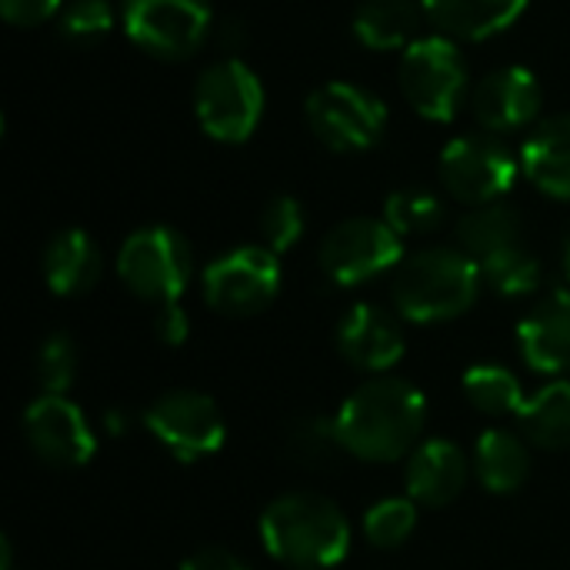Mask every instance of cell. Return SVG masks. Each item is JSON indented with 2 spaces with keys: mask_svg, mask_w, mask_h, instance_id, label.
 <instances>
[{
  "mask_svg": "<svg viewBox=\"0 0 570 570\" xmlns=\"http://www.w3.org/2000/svg\"><path fill=\"white\" fill-rule=\"evenodd\" d=\"M428 421L424 394L404 377H374L337 411V431L347 454L374 464L401 461L417 448Z\"/></svg>",
  "mask_w": 570,
  "mask_h": 570,
  "instance_id": "obj_1",
  "label": "cell"
},
{
  "mask_svg": "<svg viewBox=\"0 0 570 570\" xmlns=\"http://www.w3.org/2000/svg\"><path fill=\"white\" fill-rule=\"evenodd\" d=\"M267 554L294 570H327L351 551V524L341 508L321 494H284L261 514Z\"/></svg>",
  "mask_w": 570,
  "mask_h": 570,
  "instance_id": "obj_2",
  "label": "cell"
},
{
  "mask_svg": "<svg viewBox=\"0 0 570 570\" xmlns=\"http://www.w3.org/2000/svg\"><path fill=\"white\" fill-rule=\"evenodd\" d=\"M481 291V267L454 247H431L411 254L394 274V304L414 324L454 321L474 307Z\"/></svg>",
  "mask_w": 570,
  "mask_h": 570,
  "instance_id": "obj_3",
  "label": "cell"
},
{
  "mask_svg": "<svg viewBox=\"0 0 570 570\" xmlns=\"http://www.w3.org/2000/svg\"><path fill=\"white\" fill-rule=\"evenodd\" d=\"M397 83L404 100L428 120L448 124L471 97V70L458 43L444 33L414 40L401 53Z\"/></svg>",
  "mask_w": 570,
  "mask_h": 570,
  "instance_id": "obj_4",
  "label": "cell"
},
{
  "mask_svg": "<svg viewBox=\"0 0 570 570\" xmlns=\"http://www.w3.org/2000/svg\"><path fill=\"white\" fill-rule=\"evenodd\" d=\"M194 114L207 137L220 144H244L264 117L261 77L237 57L210 63L197 77Z\"/></svg>",
  "mask_w": 570,
  "mask_h": 570,
  "instance_id": "obj_5",
  "label": "cell"
},
{
  "mask_svg": "<svg viewBox=\"0 0 570 570\" xmlns=\"http://www.w3.org/2000/svg\"><path fill=\"white\" fill-rule=\"evenodd\" d=\"M304 114H307V127L314 130V137L337 154L367 150L387 130L384 100L371 94L367 87L347 83V80H331L311 90Z\"/></svg>",
  "mask_w": 570,
  "mask_h": 570,
  "instance_id": "obj_6",
  "label": "cell"
},
{
  "mask_svg": "<svg viewBox=\"0 0 570 570\" xmlns=\"http://www.w3.org/2000/svg\"><path fill=\"white\" fill-rule=\"evenodd\" d=\"M117 274L127 291H134L144 301L170 304L180 301V294L190 284L194 274V254L190 244L174 227H144L134 230L120 254H117Z\"/></svg>",
  "mask_w": 570,
  "mask_h": 570,
  "instance_id": "obj_7",
  "label": "cell"
},
{
  "mask_svg": "<svg viewBox=\"0 0 570 570\" xmlns=\"http://www.w3.org/2000/svg\"><path fill=\"white\" fill-rule=\"evenodd\" d=\"M120 20L127 37L164 60H184L214 33L210 0H124Z\"/></svg>",
  "mask_w": 570,
  "mask_h": 570,
  "instance_id": "obj_8",
  "label": "cell"
},
{
  "mask_svg": "<svg viewBox=\"0 0 570 570\" xmlns=\"http://www.w3.org/2000/svg\"><path fill=\"white\" fill-rule=\"evenodd\" d=\"M404 264L401 234L387 220L351 217L327 230L321 244V267L337 287L367 284Z\"/></svg>",
  "mask_w": 570,
  "mask_h": 570,
  "instance_id": "obj_9",
  "label": "cell"
},
{
  "mask_svg": "<svg viewBox=\"0 0 570 570\" xmlns=\"http://www.w3.org/2000/svg\"><path fill=\"white\" fill-rule=\"evenodd\" d=\"M144 428L180 464L204 461L220 451L227 438L224 414L214 397L200 391H167L144 411Z\"/></svg>",
  "mask_w": 570,
  "mask_h": 570,
  "instance_id": "obj_10",
  "label": "cell"
},
{
  "mask_svg": "<svg viewBox=\"0 0 570 570\" xmlns=\"http://www.w3.org/2000/svg\"><path fill=\"white\" fill-rule=\"evenodd\" d=\"M281 261L271 247H234L204 271V297L227 317H250L274 304Z\"/></svg>",
  "mask_w": 570,
  "mask_h": 570,
  "instance_id": "obj_11",
  "label": "cell"
},
{
  "mask_svg": "<svg viewBox=\"0 0 570 570\" xmlns=\"http://www.w3.org/2000/svg\"><path fill=\"white\" fill-rule=\"evenodd\" d=\"M441 180L461 204H498L518 180V160L494 137H454L441 150Z\"/></svg>",
  "mask_w": 570,
  "mask_h": 570,
  "instance_id": "obj_12",
  "label": "cell"
},
{
  "mask_svg": "<svg viewBox=\"0 0 570 570\" xmlns=\"http://www.w3.org/2000/svg\"><path fill=\"white\" fill-rule=\"evenodd\" d=\"M23 434L33 454L53 468H83L97 454L94 428L63 394L37 397L23 414Z\"/></svg>",
  "mask_w": 570,
  "mask_h": 570,
  "instance_id": "obj_13",
  "label": "cell"
},
{
  "mask_svg": "<svg viewBox=\"0 0 570 570\" xmlns=\"http://www.w3.org/2000/svg\"><path fill=\"white\" fill-rule=\"evenodd\" d=\"M541 83L534 70L528 67H501L491 70L474 90H471V110L478 124L491 134H511L528 127L541 114Z\"/></svg>",
  "mask_w": 570,
  "mask_h": 570,
  "instance_id": "obj_14",
  "label": "cell"
},
{
  "mask_svg": "<svg viewBox=\"0 0 570 570\" xmlns=\"http://www.w3.org/2000/svg\"><path fill=\"white\" fill-rule=\"evenodd\" d=\"M337 351L357 371L381 374L404 357V334L387 311L374 304H354L337 324Z\"/></svg>",
  "mask_w": 570,
  "mask_h": 570,
  "instance_id": "obj_15",
  "label": "cell"
},
{
  "mask_svg": "<svg viewBox=\"0 0 570 570\" xmlns=\"http://www.w3.org/2000/svg\"><path fill=\"white\" fill-rule=\"evenodd\" d=\"M518 347L531 371H570V291H554L518 324Z\"/></svg>",
  "mask_w": 570,
  "mask_h": 570,
  "instance_id": "obj_16",
  "label": "cell"
},
{
  "mask_svg": "<svg viewBox=\"0 0 570 570\" xmlns=\"http://www.w3.org/2000/svg\"><path fill=\"white\" fill-rule=\"evenodd\" d=\"M468 484V458L451 441H424L407 461V494L424 508H448L461 498Z\"/></svg>",
  "mask_w": 570,
  "mask_h": 570,
  "instance_id": "obj_17",
  "label": "cell"
},
{
  "mask_svg": "<svg viewBox=\"0 0 570 570\" xmlns=\"http://www.w3.org/2000/svg\"><path fill=\"white\" fill-rule=\"evenodd\" d=\"M424 13L444 37L488 40L508 30L531 0H421Z\"/></svg>",
  "mask_w": 570,
  "mask_h": 570,
  "instance_id": "obj_18",
  "label": "cell"
},
{
  "mask_svg": "<svg viewBox=\"0 0 570 570\" xmlns=\"http://www.w3.org/2000/svg\"><path fill=\"white\" fill-rule=\"evenodd\" d=\"M524 174L558 200H570V114L548 117L534 127L521 150Z\"/></svg>",
  "mask_w": 570,
  "mask_h": 570,
  "instance_id": "obj_19",
  "label": "cell"
},
{
  "mask_svg": "<svg viewBox=\"0 0 570 570\" xmlns=\"http://www.w3.org/2000/svg\"><path fill=\"white\" fill-rule=\"evenodd\" d=\"M100 247L87 230H60L43 250V281L60 297L87 294L100 281Z\"/></svg>",
  "mask_w": 570,
  "mask_h": 570,
  "instance_id": "obj_20",
  "label": "cell"
},
{
  "mask_svg": "<svg viewBox=\"0 0 570 570\" xmlns=\"http://www.w3.org/2000/svg\"><path fill=\"white\" fill-rule=\"evenodd\" d=\"M421 0H361L354 10V37L371 50H407L421 40L424 23Z\"/></svg>",
  "mask_w": 570,
  "mask_h": 570,
  "instance_id": "obj_21",
  "label": "cell"
},
{
  "mask_svg": "<svg viewBox=\"0 0 570 570\" xmlns=\"http://www.w3.org/2000/svg\"><path fill=\"white\" fill-rule=\"evenodd\" d=\"M474 464H478V478L491 494H514L524 488V481L531 478V451L528 444L504 431V428H491L481 434L478 451H474Z\"/></svg>",
  "mask_w": 570,
  "mask_h": 570,
  "instance_id": "obj_22",
  "label": "cell"
},
{
  "mask_svg": "<svg viewBox=\"0 0 570 570\" xmlns=\"http://www.w3.org/2000/svg\"><path fill=\"white\" fill-rule=\"evenodd\" d=\"M521 234H524V224L511 204H501V200L484 204L458 220V250H464L474 264H481L521 244Z\"/></svg>",
  "mask_w": 570,
  "mask_h": 570,
  "instance_id": "obj_23",
  "label": "cell"
},
{
  "mask_svg": "<svg viewBox=\"0 0 570 570\" xmlns=\"http://www.w3.org/2000/svg\"><path fill=\"white\" fill-rule=\"evenodd\" d=\"M521 431L534 448L544 451H564L570 448V384L554 381L544 391H538L524 407L518 411Z\"/></svg>",
  "mask_w": 570,
  "mask_h": 570,
  "instance_id": "obj_24",
  "label": "cell"
},
{
  "mask_svg": "<svg viewBox=\"0 0 570 570\" xmlns=\"http://www.w3.org/2000/svg\"><path fill=\"white\" fill-rule=\"evenodd\" d=\"M464 394L471 401V407H478L488 417H504V414H518L524 407V394H521V381L498 364H478L464 374Z\"/></svg>",
  "mask_w": 570,
  "mask_h": 570,
  "instance_id": "obj_25",
  "label": "cell"
},
{
  "mask_svg": "<svg viewBox=\"0 0 570 570\" xmlns=\"http://www.w3.org/2000/svg\"><path fill=\"white\" fill-rule=\"evenodd\" d=\"M478 267H481V281L501 297H528L541 287V261L524 244H514L481 261Z\"/></svg>",
  "mask_w": 570,
  "mask_h": 570,
  "instance_id": "obj_26",
  "label": "cell"
},
{
  "mask_svg": "<svg viewBox=\"0 0 570 570\" xmlns=\"http://www.w3.org/2000/svg\"><path fill=\"white\" fill-rule=\"evenodd\" d=\"M341 451H344V444H341L337 417L307 414V417H297L287 434V454L301 468H327Z\"/></svg>",
  "mask_w": 570,
  "mask_h": 570,
  "instance_id": "obj_27",
  "label": "cell"
},
{
  "mask_svg": "<svg viewBox=\"0 0 570 570\" xmlns=\"http://www.w3.org/2000/svg\"><path fill=\"white\" fill-rule=\"evenodd\" d=\"M384 220L401 234H431L444 224V204L431 190H394L384 204Z\"/></svg>",
  "mask_w": 570,
  "mask_h": 570,
  "instance_id": "obj_28",
  "label": "cell"
},
{
  "mask_svg": "<svg viewBox=\"0 0 570 570\" xmlns=\"http://www.w3.org/2000/svg\"><path fill=\"white\" fill-rule=\"evenodd\" d=\"M417 528V508L411 498H387L364 514V534L377 548H401Z\"/></svg>",
  "mask_w": 570,
  "mask_h": 570,
  "instance_id": "obj_29",
  "label": "cell"
},
{
  "mask_svg": "<svg viewBox=\"0 0 570 570\" xmlns=\"http://www.w3.org/2000/svg\"><path fill=\"white\" fill-rule=\"evenodd\" d=\"M57 27H60L63 40H70L77 47H90L114 30V7L107 0H70L60 10Z\"/></svg>",
  "mask_w": 570,
  "mask_h": 570,
  "instance_id": "obj_30",
  "label": "cell"
},
{
  "mask_svg": "<svg viewBox=\"0 0 570 570\" xmlns=\"http://www.w3.org/2000/svg\"><path fill=\"white\" fill-rule=\"evenodd\" d=\"M304 227H307V217H304V207H301L297 197L277 194V197L267 200V207L261 214L264 247H271L274 254H284L304 237Z\"/></svg>",
  "mask_w": 570,
  "mask_h": 570,
  "instance_id": "obj_31",
  "label": "cell"
},
{
  "mask_svg": "<svg viewBox=\"0 0 570 570\" xmlns=\"http://www.w3.org/2000/svg\"><path fill=\"white\" fill-rule=\"evenodd\" d=\"M37 381L43 394H63L77 377V347L67 334H50L37 351Z\"/></svg>",
  "mask_w": 570,
  "mask_h": 570,
  "instance_id": "obj_32",
  "label": "cell"
},
{
  "mask_svg": "<svg viewBox=\"0 0 570 570\" xmlns=\"http://www.w3.org/2000/svg\"><path fill=\"white\" fill-rule=\"evenodd\" d=\"M63 0H0L3 20L13 27H37L60 10Z\"/></svg>",
  "mask_w": 570,
  "mask_h": 570,
  "instance_id": "obj_33",
  "label": "cell"
},
{
  "mask_svg": "<svg viewBox=\"0 0 570 570\" xmlns=\"http://www.w3.org/2000/svg\"><path fill=\"white\" fill-rule=\"evenodd\" d=\"M154 331H157V337H160L164 344L177 347V344H184V341H187V334H190V317H187V311H184L177 301H170V304H157Z\"/></svg>",
  "mask_w": 570,
  "mask_h": 570,
  "instance_id": "obj_34",
  "label": "cell"
},
{
  "mask_svg": "<svg viewBox=\"0 0 570 570\" xmlns=\"http://www.w3.org/2000/svg\"><path fill=\"white\" fill-rule=\"evenodd\" d=\"M180 570H250L240 558H234L230 551H224V548H200V551H194Z\"/></svg>",
  "mask_w": 570,
  "mask_h": 570,
  "instance_id": "obj_35",
  "label": "cell"
},
{
  "mask_svg": "<svg viewBox=\"0 0 570 570\" xmlns=\"http://www.w3.org/2000/svg\"><path fill=\"white\" fill-rule=\"evenodd\" d=\"M244 40H247V33H244V23H240V20H224V23H217V43H220L227 53L240 50Z\"/></svg>",
  "mask_w": 570,
  "mask_h": 570,
  "instance_id": "obj_36",
  "label": "cell"
},
{
  "mask_svg": "<svg viewBox=\"0 0 570 570\" xmlns=\"http://www.w3.org/2000/svg\"><path fill=\"white\" fill-rule=\"evenodd\" d=\"M104 424H107V431H110V434H120V431H124V421H120V414H117V411H107Z\"/></svg>",
  "mask_w": 570,
  "mask_h": 570,
  "instance_id": "obj_37",
  "label": "cell"
},
{
  "mask_svg": "<svg viewBox=\"0 0 570 570\" xmlns=\"http://www.w3.org/2000/svg\"><path fill=\"white\" fill-rule=\"evenodd\" d=\"M564 274H568V281H570V237H568V244H564Z\"/></svg>",
  "mask_w": 570,
  "mask_h": 570,
  "instance_id": "obj_38",
  "label": "cell"
}]
</instances>
